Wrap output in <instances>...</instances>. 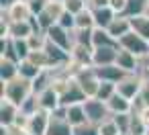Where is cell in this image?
<instances>
[{
	"mask_svg": "<svg viewBox=\"0 0 149 135\" xmlns=\"http://www.w3.org/2000/svg\"><path fill=\"white\" fill-rule=\"evenodd\" d=\"M53 78H55V70L53 68H47V70H41L39 72V76L33 80V90L39 94V92H43L45 88H49L51 84H53Z\"/></svg>",
	"mask_w": 149,
	"mask_h": 135,
	"instance_id": "22",
	"label": "cell"
},
{
	"mask_svg": "<svg viewBox=\"0 0 149 135\" xmlns=\"http://www.w3.org/2000/svg\"><path fill=\"white\" fill-rule=\"evenodd\" d=\"M106 104H108V108H110L112 115H116V113H131L133 111V100H129L127 96H123L118 92H114L106 100Z\"/></svg>",
	"mask_w": 149,
	"mask_h": 135,
	"instance_id": "19",
	"label": "cell"
},
{
	"mask_svg": "<svg viewBox=\"0 0 149 135\" xmlns=\"http://www.w3.org/2000/svg\"><path fill=\"white\" fill-rule=\"evenodd\" d=\"M65 119L78 127V125H84L88 123V117H86V108H84V102H74V104H65Z\"/></svg>",
	"mask_w": 149,
	"mask_h": 135,
	"instance_id": "17",
	"label": "cell"
},
{
	"mask_svg": "<svg viewBox=\"0 0 149 135\" xmlns=\"http://www.w3.org/2000/svg\"><path fill=\"white\" fill-rule=\"evenodd\" d=\"M88 96H86V92L82 90V86H80V82L76 80V76L72 78V82H70V86H68V90L61 94V104H74V102H84Z\"/></svg>",
	"mask_w": 149,
	"mask_h": 135,
	"instance_id": "13",
	"label": "cell"
},
{
	"mask_svg": "<svg viewBox=\"0 0 149 135\" xmlns=\"http://www.w3.org/2000/svg\"><path fill=\"white\" fill-rule=\"evenodd\" d=\"M96 23H94V13L90 6H86L84 10H80L76 15V29H94Z\"/></svg>",
	"mask_w": 149,
	"mask_h": 135,
	"instance_id": "25",
	"label": "cell"
},
{
	"mask_svg": "<svg viewBox=\"0 0 149 135\" xmlns=\"http://www.w3.org/2000/svg\"><path fill=\"white\" fill-rule=\"evenodd\" d=\"M2 15L8 19V21H29L31 19V8H29V2L27 0H17L13 2L8 8H2Z\"/></svg>",
	"mask_w": 149,
	"mask_h": 135,
	"instance_id": "9",
	"label": "cell"
},
{
	"mask_svg": "<svg viewBox=\"0 0 149 135\" xmlns=\"http://www.w3.org/2000/svg\"><path fill=\"white\" fill-rule=\"evenodd\" d=\"M27 129H23L21 125L17 123H10V125H2V135H25Z\"/></svg>",
	"mask_w": 149,
	"mask_h": 135,
	"instance_id": "42",
	"label": "cell"
},
{
	"mask_svg": "<svg viewBox=\"0 0 149 135\" xmlns=\"http://www.w3.org/2000/svg\"><path fill=\"white\" fill-rule=\"evenodd\" d=\"M120 135H129V133H120Z\"/></svg>",
	"mask_w": 149,
	"mask_h": 135,
	"instance_id": "50",
	"label": "cell"
},
{
	"mask_svg": "<svg viewBox=\"0 0 149 135\" xmlns=\"http://www.w3.org/2000/svg\"><path fill=\"white\" fill-rule=\"evenodd\" d=\"M27 2H29L31 13H33V15H39V13H43V10H45V6H47L49 0H27Z\"/></svg>",
	"mask_w": 149,
	"mask_h": 135,
	"instance_id": "43",
	"label": "cell"
},
{
	"mask_svg": "<svg viewBox=\"0 0 149 135\" xmlns=\"http://www.w3.org/2000/svg\"><path fill=\"white\" fill-rule=\"evenodd\" d=\"M84 108H86V117H88V121L94 123V125H100L102 121H106V119L112 117V113H110L106 100H102V98H98V96H90V98H86V100H84Z\"/></svg>",
	"mask_w": 149,
	"mask_h": 135,
	"instance_id": "2",
	"label": "cell"
},
{
	"mask_svg": "<svg viewBox=\"0 0 149 135\" xmlns=\"http://www.w3.org/2000/svg\"><path fill=\"white\" fill-rule=\"evenodd\" d=\"M139 70H149V51L139 57Z\"/></svg>",
	"mask_w": 149,
	"mask_h": 135,
	"instance_id": "47",
	"label": "cell"
},
{
	"mask_svg": "<svg viewBox=\"0 0 149 135\" xmlns=\"http://www.w3.org/2000/svg\"><path fill=\"white\" fill-rule=\"evenodd\" d=\"M25 135H31V133H25Z\"/></svg>",
	"mask_w": 149,
	"mask_h": 135,
	"instance_id": "52",
	"label": "cell"
},
{
	"mask_svg": "<svg viewBox=\"0 0 149 135\" xmlns=\"http://www.w3.org/2000/svg\"><path fill=\"white\" fill-rule=\"evenodd\" d=\"M94 13V23H96V27H102V29H106L110 23H112V19L116 17V13L110 8V6H102V8H94L92 10Z\"/></svg>",
	"mask_w": 149,
	"mask_h": 135,
	"instance_id": "23",
	"label": "cell"
},
{
	"mask_svg": "<svg viewBox=\"0 0 149 135\" xmlns=\"http://www.w3.org/2000/svg\"><path fill=\"white\" fill-rule=\"evenodd\" d=\"M131 25H133V31L135 33H139L141 37H145L149 41V17H145V15L131 17Z\"/></svg>",
	"mask_w": 149,
	"mask_h": 135,
	"instance_id": "28",
	"label": "cell"
},
{
	"mask_svg": "<svg viewBox=\"0 0 149 135\" xmlns=\"http://www.w3.org/2000/svg\"><path fill=\"white\" fill-rule=\"evenodd\" d=\"M147 2L149 0H127V6H125V10L120 13V15H125V17H139V15H143L145 13V6H147Z\"/></svg>",
	"mask_w": 149,
	"mask_h": 135,
	"instance_id": "27",
	"label": "cell"
},
{
	"mask_svg": "<svg viewBox=\"0 0 149 135\" xmlns=\"http://www.w3.org/2000/svg\"><path fill=\"white\" fill-rule=\"evenodd\" d=\"M125 6H127V0H110V8H112L116 15H120V13L125 10Z\"/></svg>",
	"mask_w": 149,
	"mask_h": 135,
	"instance_id": "44",
	"label": "cell"
},
{
	"mask_svg": "<svg viewBox=\"0 0 149 135\" xmlns=\"http://www.w3.org/2000/svg\"><path fill=\"white\" fill-rule=\"evenodd\" d=\"M145 135H149V131H147V133H145Z\"/></svg>",
	"mask_w": 149,
	"mask_h": 135,
	"instance_id": "51",
	"label": "cell"
},
{
	"mask_svg": "<svg viewBox=\"0 0 149 135\" xmlns=\"http://www.w3.org/2000/svg\"><path fill=\"white\" fill-rule=\"evenodd\" d=\"M35 90H33V80H29V78H25V76H17V78H13V80H8V82H2V96L4 98H8V100H13L15 104H23L31 94H33Z\"/></svg>",
	"mask_w": 149,
	"mask_h": 135,
	"instance_id": "1",
	"label": "cell"
},
{
	"mask_svg": "<svg viewBox=\"0 0 149 135\" xmlns=\"http://www.w3.org/2000/svg\"><path fill=\"white\" fill-rule=\"evenodd\" d=\"M59 104H61V96L57 94V90H55L53 86H49V88H45L43 92H39V106H41V108L53 113Z\"/></svg>",
	"mask_w": 149,
	"mask_h": 135,
	"instance_id": "15",
	"label": "cell"
},
{
	"mask_svg": "<svg viewBox=\"0 0 149 135\" xmlns=\"http://www.w3.org/2000/svg\"><path fill=\"white\" fill-rule=\"evenodd\" d=\"M74 76H76V80L80 82V86H82V90L86 92V96H88V98L98 94V88H100V78L96 76V72H94V66L80 68V70H78Z\"/></svg>",
	"mask_w": 149,
	"mask_h": 135,
	"instance_id": "3",
	"label": "cell"
},
{
	"mask_svg": "<svg viewBox=\"0 0 149 135\" xmlns=\"http://www.w3.org/2000/svg\"><path fill=\"white\" fill-rule=\"evenodd\" d=\"M27 59H31V62H33L37 68H41V70L51 68V57H49V53L45 51V47H43V49H31V53H29Z\"/></svg>",
	"mask_w": 149,
	"mask_h": 135,
	"instance_id": "26",
	"label": "cell"
},
{
	"mask_svg": "<svg viewBox=\"0 0 149 135\" xmlns=\"http://www.w3.org/2000/svg\"><path fill=\"white\" fill-rule=\"evenodd\" d=\"M149 131V127L143 123V119H141V115L137 113V111H133L131 113V125H129V135H145Z\"/></svg>",
	"mask_w": 149,
	"mask_h": 135,
	"instance_id": "29",
	"label": "cell"
},
{
	"mask_svg": "<svg viewBox=\"0 0 149 135\" xmlns=\"http://www.w3.org/2000/svg\"><path fill=\"white\" fill-rule=\"evenodd\" d=\"M92 43H94V47H98V45H118V41L106 29H102V27H94V31H92Z\"/></svg>",
	"mask_w": 149,
	"mask_h": 135,
	"instance_id": "24",
	"label": "cell"
},
{
	"mask_svg": "<svg viewBox=\"0 0 149 135\" xmlns=\"http://www.w3.org/2000/svg\"><path fill=\"white\" fill-rule=\"evenodd\" d=\"M10 39H13V37H10ZM13 41H15V49H17L19 59H27L29 53H31V45H29V41H27V39H13Z\"/></svg>",
	"mask_w": 149,
	"mask_h": 135,
	"instance_id": "37",
	"label": "cell"
},
{
	"mask_svg": "<svg viewBox=\"0 0 149 135\" xmlns=\"http://www.w3.org/2000/svg\"><path fill=\"white\" fill-rule=\"evenodd\" d=\"M61 2H63V0H61Z\"/></svg>",
	"mask_w": 149,
	"mask_h": 135,
	"instance_id": "53",
	"label": "cell"
},
{
	"mask_svg": "<svg viewBox=\"0 0 149 135\" xmlns=\"http://www.w3.org/2000/svg\"><path fill=\"white\" fill-rule=\"evenodd\" d=\"M63 4H65V10L78 15L80 10H84L88 6V0H63Z\"/></svg>",
	"mask_w": 149,
	"mask_h": 135,
	"instance_id": "40",
	"label": "cell"
},
{
	"mask_svg": "<svg viewBox=\"0 0 149 135\" xmlns=\"http://www.w3.org/2000/svg\"><path fill=\"white\" fill-rule=\"evenodd\" d=\"M92 31L94 29H74L76 43H84V45H92L94 47V43H92Z\"/></svg>",
	"mask_w": 149,
	"mask_h": 135,
	"instance_id": "35",
	"label": "cell"
},
{
	"mask_svg": "<svg viewBox=\"0 0 149 135\" xmlns=\"http://www.w3.org/2000/svg\"><path fill=\"white\" fill-rule=\"evenodd\" d=\"M145 17H149V2H147V6H145V13H143Z\"/></svg>",
	"mask_w": 149,
	"mask_h": 135,
	"instance_id": "49",
	"label": "cell"
},
{
	"mask_svg": "<svg viewBox=\"0 0 149 135\" xmlns=\"http://www.w3.org/2000/svg\"><path fill=\"white\" fill-rule=\"evenodd\" d=\"M19 111H21L19 104H15L13 100H8V98L2 96V100H0V123H2V125H10V123H15Z\"/></svg>",
	"mask_w": 149,
	"mask_h": 135,
	"instance_id": "18",
	"label": "cell"
},
{
	"mask_svg": "<svg viewBox=\"0 0 149 135\" xmlns=\"http://www.w3.org/2000/svg\"><path fill=\"white\" fill-rule=\"evenodd\" d=\"M106 31L118 41L123 35H127L129 31H133V25H131V19L129 17H125V15H116L114 19H112V23L106 27Z\"/></svg>",
	"mask_w": 149,
	"mask_h": 135,
	"instance_id": "12",
	"label": "cell"
},
{
	"mask_svg": "<svg viewBox=\"0 0 149 135\" xmlns=\"http://www.w3.org/2000/svg\"><path fill=\"white\" fill-rule=\"evenodd\" d=\"M141 84H143V76H141L139 72L127 74L123 80L116 82V92L123 94V96H127L129 100H135V96H137L139 90H141Z\"/></svg>",
	"mask_w": 149,
	"mask_h": 135,
	"instance_id": "5",
	"label": "cell"
},
{
	"mask_svg": "<svg viewBox=\"0 0 149 135\" xmlns=\"http://www.w3.org/2000/svg\"><path fill=\"white\" fill-rule=\"evenodd\" d=\"M45 33H47V37H49V41L57 43L59 47H63V49H68V51H72V47L76 45V39H74V31H70V29L61 27L59 23H55L53 27H49V29H47Z\"/></svg>",
	"mask_w": 149,
	"mask_h": 135,
	"instance_id": "6",
	"label": "cell"
},
{
	"mask_svg": "<svg viewBox=\"0 0 149 135\" xmlns=\"http://www.w3.org/2000/svg\"><path fill=\"white\" fill-rule=\"evenodd\" d=\"M27 41H29L31 49H43V47L47 45V33H43V31L31 33V35L27 37Z\"/></svg>",
	"mask_w": 149,
	"mask_h": 135,
	"instance_id": "33",
	"label": "cell"
},
{
	"mask_svg": "<svg viewBox=\"0 0 149 135\" xmlns=\"http://www.w3.org/2000/svg\"><path fill=\"white\" fill-rule=\"evenodd\" d=\"M147 104H149V80L143 78L141 90H139V94H137L135 100H133V111H139V108H143V106H147Z\"/></svg>",
	"mask_w": 149,
	"mask_h": 135,
	"instance_id": "30",
	"label": "cell"
},
{
	"mask_svg": "<svg viewBox=\"0 0 149 135\" xmlns=\"http://www.w3.org/2000/svg\"><path fill=\"white\" fill-rule=\"evenodd\" d=\"M94 72H96V76H98L100 80H104V82H114V84L127 76V72H125L123 68H118L116 64H108V66H94Z\"/></svg>",
	"mask_w": 149,
	"mask_h": 135,
	"instance_id": "11",
	"label": "cell"
},
{
	"mask_svg": "<svg viewBox=\"0 0 149 135\" xmlns=\"http://www.w3.org/2000/svg\"><path fill=\"white\" fill-rule=\"evenodd\" d=\"M131 113H133V111H131ZM131 113H116V115H112L114 123L118 125V129H120L123 133H129V125H131Z\"/></svg>",
	"mask_w": 149,
	"mask_h": 135,
	"instance_id": "38",
	"label": "cell"
},
{
	"mask_svg": "<svg viewBox=\"0 0 149 135\" xmlns=\"http://www.w3.org/2000/svg\"><path fill=\"white\" fill-rule=\"evenodd\" d=\"M118 45H98L92 51V66H108V64H116V55H118Z\"/></svg>",
	"mask_w": 149,
	"mask_h": 135,
	"instance_id": "8",
	"label": "cell"
},
{
	"mask_svg": "<svg viewBox=\"0 0 149 135\" xmlns=\"http://www.w3.org/2000/svg\"><path fill=\"white\" fill-rule=\"evenodd\" d=\"M92 51H94V47L92 45H84V43H76L74 47H72V62L76 64V66H80V68H88V66H92Z\"/></svg>",
	"mask_w": 149,
	"mask_h": 135,
	"instance_id": "10",
	"label": "cell"
},
{
	"mask_svg": "<svg viewBox=\"0 0 149 135\" xmlns=\"http://www.w3.org/2000/svg\"><path fill=\"white\" fill-rule=\"evenodd\" d=\"M61 27H65V29H70V31H74L76 29V15L74 13H70V10H65L61 17H59V21H57Z\"/></svg>",
	"mask_w": 149,
	"mask_h": 135,
	"instance_id": "41",
	"label": "cell"
},
{
	"mask_svg": "<svg viewBox=\"0 0 149 135\" xmlns=\"http://www.w3.org/2000/svg\"><path fill=\"white\" fill-rule=\"evenodd\" d=\"M13 2H17V0H0V6H2V8H8Z\"/></svg>",
	"mask_w": 149,
	"mask_h": 135,
	"instance_id": "48",
	"label": "cell"
},
{
	"mask_svg": "<svg viewBox=\"0 0 149 135\" xmlns=\"http://www.w3.org/2000/svg\"><path fill=\"white\" fill-rule=\"evenodd\" d=\"M98 131H100V135H120V133H123V131L118 129V125L114 123L112 117L106 119V121H102V123L98 125Z\"/></svg>",
	"mask_w": 149,
	"mask_h": 135,
	"instance_id": "32",
	"label": "cell"
},
{
	"mask_svg": "<svg viewBox=\"0 0 149 135\" xmlns=\"http://www.w3.org/2000/svg\"><path fill=\"white\" fill-rule=\"evenodd\" d=\"M39 108H41V106H39V94H37V92H33V94L21 104V111L27 113V115H33V113L39 111Z\"/></svg>",
	"mask_w": 149,
	"mask_h": 135,
	"instance_id": "34",
	"label": "cell"
},
{
	"mask_svg": "<svg viewBox=\"0 0 149 135\" xmlns=\"http://www.w3.org/2000/svg\"><path fill=\"white\" fill-rule=\"evenodd\" d=\"M116 92V84L114 82H104V80H100V88H98V98H102V100H108L112 94Z\"/></svg>",
	"mask_w": 149,
	"mask_h": 135,
	"instance_id": "36",
	"label": "cell"
},
{
	"mask_svg": "<svg viewBox=\"0 0 149 135\" xmlns=\"http://www.w3.org/2000/svg\"><path fill=\"white\" fill-rule=\"evenodd\" d=\"M39 72H41V68H37L31 59H21V62H19V74H21V76H25V78H29V80H35V78L39 76Z\"/></svg>",
	"mask_w": 149,
	"mask_h": 135,
	"instance_id": "31",
	"label": "cell"
},
{
	"mask_svg": "<svg viewBox=\"0 0 149 135\" xmlns=\"http://www.w3.org/2000/svg\"><path fill=\"white\" fill-rule=\"evenodd\" d=\"M47 135H74V125L65 117L51 115V121H49V127H47Z\"/></svg>",
	"mask_w": 149,
	"mask_h": 135,
	"instance_id": "16",
	"label": "cell"
},
{
	"mask_svg": "<svg viewBox=\"0 0 149 135\" xmlns=\"http://www.w3.org/2000/svg\"><path fill=\"white\" fill-rule=\"evenodd\" d=\"M51 121V113L45 108L35 111L33 115H29V125H27V133L31 135H47V127Z\"/></svg>",
	"mask_w": 149,
	"mask_h": 135,
	"instance_id": "7",
	"label": "cell"
},
{
	"mask_svg": "<svg viewBox=\"0 0 149 135\" xmlns=\"http://www.w3.org/2000/svg\"><path fill=\"white\" fill-rule=\"evenodd\" d=\"M137 113L141 115V119H143V123H145V125L149 127V104H147V106H143V108H139Z\"/></svg>",
	"mask_w": 149,
	"mask_h": 135,
	"instance_id": "46",
	"label": "cell"
},
{
	"mask_svg": "<svg viewBox=\"0 0 149 135\" xmlns=\"http://www.w3.org/2000/svg\"><path fill=\"white\" fill-rule=\"evenodd\" d=\"M74 135H100V131H98V125H94V123H84V125H78V127H74Z\"/></svg>",
	"mask_w": 149,
	"mask_h": 135,
	"instance_id": "39",
	"label": "cell"
},
{
	"mask_svg": "<svg viewBox=\"0 0 149 135\" xmlns=\"http://www.w3.org/2000/svg\"><path fill=\"white\" fill-rule=\"evenodd\" d=\"M33 33L29 21H8V37L13 39H27Z\"/></svg>",
	"mask_w": 149,
	"mask_h": 135,
	"instance_id": "20",
	"label": "cell"
},
{
	"mask_svg": "<svg viewBox=\"0 0 149 135\" xmlns=\"http://www.w3.org/2000/svg\"><path fill=\"white\" fill-rule=\"evenodd\" d=\"M116 66L123 68L127 74H135V72H139V57L135 53H131V51L120 47L118 55H116Z\"/></svg>",
	"mask_w": 149,
	"mask_h": 135,
	"instance_id": "14",
	"label": "cell"
},
{
	"mask_svg": "<svg viewBox=\"0 0 149 135\" xmlns=\"http://www.w3.org/2000/svg\"><path fill=\"white\" fill-rule=\"evenodd\" d=\"M19 76V62L8 59V57H0V80L8 82Z\"/></svg>",
	"mask_w": 149,
	"mask_h": 135,
	"instance_id": "21",
	"label": "cell"
},
{
	"mask_svg": "<svg viewBox=\"0 0 149 135\" xmlns=\"http://www.w3.org/2000/svg\"><path fill=\"white\" fill-rule=\"evenodd\" d=\"M118 47H123V49L135 53L137 57H141V55H145V53L149 51V41H147L145 37H141L139 33L129 31L127 35H123V37L118 39Z\"/></svg>",
	"mask_w": 149,
	"mask_h": 135,
	"instance_id": "4",
	"label": "cell"
},
{
	"mask_svg": "<svg viewBox=\"0 0 149 135\" xmlns=\"http://www.w3.org/2000/svg\"><path fill=\"white\" fill-rule=\"evenodd\" d=\"M88 6L94 8H102V6H110V0H88Z\"/></svg>",
	"mask_w": 149,
	"mask_h": 135,
	"instance_id": "45",
	"label": "cell"
}]
</instances>
